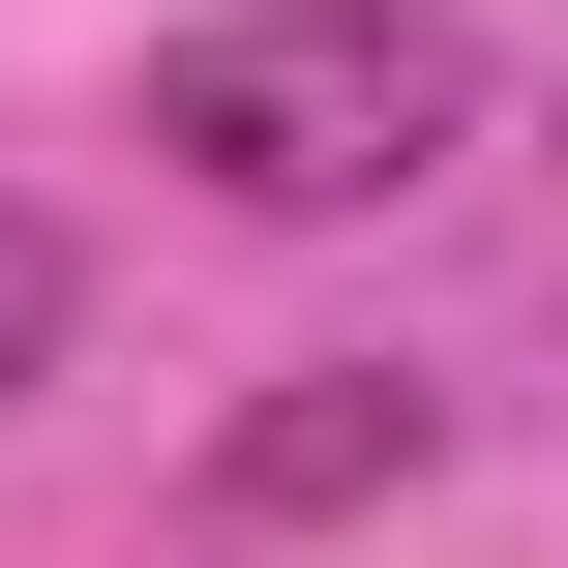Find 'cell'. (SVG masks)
<instances>
[{
    "mask_svg": "<svg viewBox=\"0 0 568 568\" xmlns=\"http://www.w3.org/2000/svg\"><path fill=\"white\" fill-rule=\"evenodd\" d=\"M419 449H449V389H419V359H300V389L210 449V509H240V539H329V509H389Z\"/></svg>",
    "mask_w": 568,
    "mask_h": 568,
    "instance_id": "7a4b0ae2",
    "label": "cell"
},
{
    "mask_svg": "<svg viewBox=\"0 0 568 568\" xmlns=\"http://www.w3.org/2000/svg\"><path fill=\"white\" fill-rule=\"evenodd\" d=\"M449 120H479V30H449V0H210V30L150 60V150H180L210 210H389Z\"/></svg>",
    "mask_w": 568,
    "mask_h": 568,
    "instance_id": "6da1fadb",
    "label": "cell"
},
{
    "mask_svg": "<svg viewBox=\"0 0 568 568\" xmlns=\"http://www.w3.org/2000/svg\"><path fill=\"white\" fill-rule=\"evenodd\" d=\"M60 300H90V270H60V210H0V389L60 359Z\"/></svg>",
    "mask_w": 568,
    "mask_h": 568,
    "instance_id": "3957f363",
    "label": "cell"
}]
</instances>
